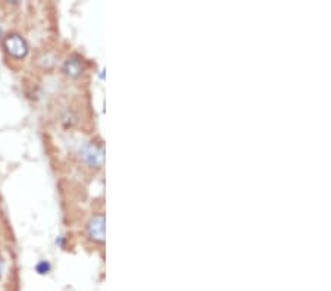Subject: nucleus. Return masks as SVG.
<instances>
[{"mask_svg": "<svg viewBox=\"0 0 331 291\" xmlns=\"http://www.w3.org/2000/svg\"><path fill=\"white\" fill-rule=\"evenodd\" d=\"M3 47L14 59H24L28 54V44L20 34H9L3 38Z\"/></svg>", "mask_w": 331, "mask_h": 291, "instance_id": "obj_1", "label": "nucleus"}, {"mask_svg": "<svg viewBox=\"0 0 331 291\" xmlns=\"http://www.w3.org/2000/svg\"><path fill=\"white\" fill-rule=\"evenodd\" d=\"M80 158L82 159L84 163L90 165V166H102L103 162H104V152L99 146L93 144V143H88L86 144L81 152H80Z\"/></svg>", "mask_w": 331, "mask_h": 291, "instance_id": "obj_2", "label": "nucleus"}, {"mask_svg": "<svg viewBox=\"0 0 331 291\" xmlns=\"http://www.w3.org/2000/svg\"><path fill=\"white\" fill-rule=\"evenodd\" d=\"M87 234L96 243L104 241V216L103 215H96L88 221Z\"/></svg>", "mask_w": 331, "mask_h": 291, "instance_id": "obj_3", "label": "nucleus"}, {"mask_svg": "<svg viewBox=\"0 0 331 291\" xmlns=\"http://www.w3.org/2000/svg\"><path fill=\"white\" fill-rule=\"evenodd\" d=\"M64 72L70 77V78H78L82 72V63L81 60L76 57V56H71L65 60L64 63Z\"/></svg>", "mask_w": 331, "mask_h": 291, "instance_id": "obj_4", "label": "nucleus"}, {"mask_svg": "<svg viewBox=\"0 0 331 291\" xmlns=\"http://www.w3.org/2000/svg\"><path fill=\"white\" fill-rule=\"evenodd\" d=\"M52 266L49 262H46V261H42V262H38V264L36 265V271L40 274V275H44V274H49L50 272Z\"/></svg>", "mask_w": 331, "mask_h": 291, "instance_id": "obj_5", "label": "nucleus"}, {"mask_svg": "<svg viewBox=\"0 0 331 291\" xmlns=\"http://www.w3.org/2000/svg\"><path fill=\"white\" fill-rule=\"evenodd\" d=\"M3 271H4V262H3V259L0 258V277L3 275Z\"/></svg>", "mask_w": 331, "mask_h": 291, "instance_id": "obj_6", "label": "nucleus"}, {"mask_svg": "<svg viewBox=\"0 0 331 291\" xmlns=\"http://www.w3.org/2000/svg\"><path fill=\"white\" fill-rule=\"evenodd\" d=\"M0 37H2V28H0Z\"/></svg>", "mask_w": 331, "mask_h": 291, "instance_id": "obj_7", "label": "nucleus"}]
</instances>
